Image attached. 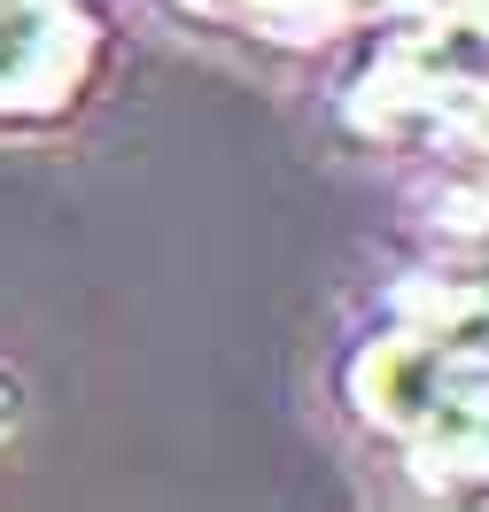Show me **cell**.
I'll return each instance as SVG.
<instances>
[{"instance_id": "1", "label": "cell", "mask_w": 489, "mask_h": 512, "mask_svg": "<svg viewBox=\"0 0 489 512\" xmlns=\"http://www.w3.org/2000/svg\"><path fill=\"white\" fill-rule=\"evenodd\" d=\"M16 419H24V396H16V381H8V373H0V435H8V427H16Z\"/></svg>"}]
</instances>
